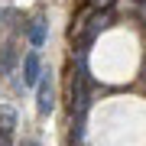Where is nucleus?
<instances>
[{
    "instance_id": "423d86ee",
    "label": "nucleus",
    "mask_w": 146,
    "mask_h": 146,
    "mask_svg": "<svg viewBox=\"0 0 146 146\" xmlns=\"http://www.w3.org/2000/svg\"><path fill=\"white\" fill-rule=\"evenodd\" d=\"M107 23H110V16H107V13H98V16H94V20H91V26H88V36H84V46H88V42L98 36V33L104 29Z\"/></svg>"
},
{
    "instance_id": "f03ea898",
    "label": "nucleus",
    "mask_w": 146,
    "mask_h": 146,
    "mask_svg": "<svg viewBox=\"0 0 146 146\" xmlns=\"http://www.w3.org/2000/svg\"><path fill=\"white\" fill-rule=\"evenodd\" d=\"M36 110H39V114L42 117H46V114H52V107H55V94H52V81H49V78H42L39 84H36Z\"/></svg>"
},
{
    "instance_id": "0eeeda50",
    "label": "nucleus",
    "mask_w": 146,
    "mask_h": 146,
    "mask_svg": "<svg viewBox=\"0 0 146 146\" xmlns=\"http://www.w3.org/2000/svg\"><path fill=\"white\" fill-rule=\"evenodd\" d=\"M13 58H16V52H13V49H3V55H0V75H7V72H10Z\"/></svg>"
},
{
    "instance_id": "f257e3e1",
    "label": "nucleus",
    "mask_w": 146,
    "mask_h": 146,
    "mask_svg": "<svg viewBox=\"0 0 146 146\" xmlns=\"http://www.w3.org/2000/svg\"><path fill=\"white\" fill-rule=\"evenodd\" d=\"M72 98H75V110H78V120L84 117V110H88V68L84 62L78 65V72H75V81H72Z\"/></svg>"
},
{
    "instance_id": "20e7f679",
    "label": "nucleus",
    "mask_w": 146,
    "mask_h": 146,
    "mask_svg": "<svg viewBox=\"0 0 146 146\" xmlns=\"http://www.w3.org/2000/svg\"><path fill=\"white\" fill-rule=\"evenodd\" d=\"M46 26L49 23L42 20V16H36V20L29 23V42L33 46H42V42H46Z\"/></svg>"
},
{
    "instance_id": "6e6552de",
    "label": "nucleus",
    "mask_w": 146,
    "mask_h": 146,
    "mask_svg": "<svg viewBox=\"0 0 146 146\" xmlns=\"http://www.w3.org/2000/svg\"><path fill=\"white\" fill-rule=\"evenodd\" d=\"M110 3H114V0H94V7H98V10H107Z\"/></svg>"
},
{
    "instance_id": "39448f33",
    "label": "nucleus",
    "mask_w": 146,
    "mask_h": 146,
    "mask_svg": "<svg viewBox=\"0 0 146 146\" xmlns=\"http://www.w3.org/2000/svg\"><path fill=\"white\" fill-rule=\"evenodd\" d=\"M13 127H16V110L0 107V133H13Z\"/></svg>"
},
{
    "instance_id": "9d476101",
    "label": "nucleus",
    "mask_w": 146,
    "mask_h": 146,
    "mask_svg": "<svg viewBox=\"0 0 146 146\" xmlns=\"http://www.w3.org/2000/svg\"><path fill=\"white\" fill-rule=\"evenodd\" d=\"M23 146H39V143L36 140H23Z\"/></svg>"
},
{
    "instance_id": "7ed1b4c3",
    "label": "nucleus",
    "mask_w": 146,
    "mask_h": 146,
    "mask_svg": "<svg viewBox=\"0 0 146 146\" xmlns=\"http://www.w3.org/2000/svg\"><path fill=\"white\" fill-rule=\"evenodd\" d=\"M42 75H46V72L39 68V55L29 52L26 58H23V84H29V88H33V84L42 81Z\"/></svg>"
},
{
    "instance_id": "1a4fd4ad",
    "label": "nucleus",
    "mask_w": 146,
    "mask_h": 146,
    "mask_svg": "<svg viewBox=\"0 0 146 146\" xmlns=\"http://www.w3.org/2000/svg\"><path fill=\"white\" fill-rule=\"evenodd\" d=\"M0 146H10V133H0Z\"/></svg>"
}]
</instances>
